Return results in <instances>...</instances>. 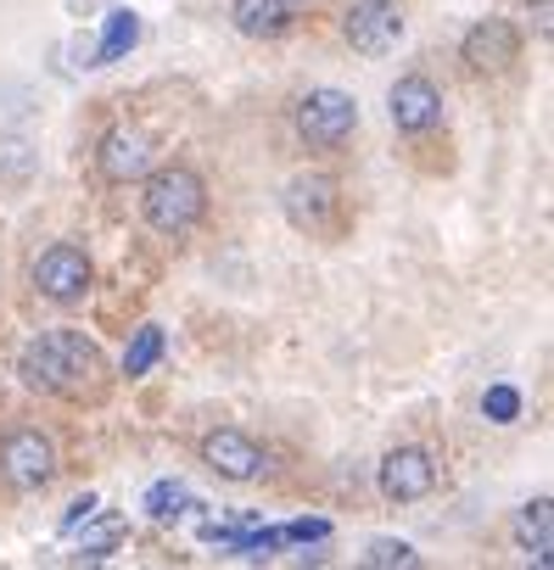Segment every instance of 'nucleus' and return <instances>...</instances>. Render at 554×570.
<instances>
[{"label":"nucleus","mask_w":554,"mask_h":570,"mask_svg":"<svg viewBox=\"0 0 554 570\" xmlns=\"http://www.w3.org/2000/svg\"><path fill=\"white\" fill-rule=\"evenodd\" d=\"M18 375L29 392L57 397V403H101L107 397V353L85 331H46L23 347Z\"/></svg>","instance_id":"obj_1"},{"label":"nucleus","mask_w":554,"mask_h":570,"mask_svg":"<svg viewBox=\"0 0 554 570\" xmlns=\"http://www.w3.org/2000/svg\"><path fill=\"white\" fill-rule=\"evenodd\" d=\"M207 213V179L185 163H168V168H146L140 174V218L157 229V235H191Z\"/></svg>","instance_id":"obj_2"},{"label":"nucleus","mask_w":554,"mask_h":570,"mask_svg":"<svg viewBox=\"0 0 554 570\" xmlns=\"http://www.w3.org/2000/svg\"><path fill=\"white\" fill-rule=\"evenodd\" d=\"M62 470V453L51 442V431L40 425H12V431H0V481H7L12 492H46Z\"/></svg>","instance_id":"obj_3"},{"label":"nucleus","mask_w":554,"mask_h":570,"mask_svg":"<svg viewBox=\"0 0 554 570\" xmlns=\"http://www.w3.org/2000/svg\"><path fill=\"white\" fill-rule=\"evenodd\" d=\"M292 129H298L303 146H314V151H337V146H348V140L359 135V101H353L348 90L320 85V90L298 96V107H292Z\"/></svg>","instance_id":"obj_4"},{"label":"nucleus","mask_w":554,"mask_h":570,"mask_svg":"<svg viewBox=\"0 0 554 570\" xmlns=\"http://www.w3.org/2000/svg\"><path fill=\"white\" fill-rule=\"evenodd\" d=\"M90 279H96V263H90V252L74 246V240L46 246V252L35 257V268H29V285H35L46 303H57V308L85 303V297H90Z\"/></svg>","instance_id":"obj_5"},{"label":"nucleus","mask_w":554,"mask_h":570,"mask_svg":"<svg viewBox=\"0 0 554 570\" xmlns=\"http://www.w3.org/2000/svg\"><path fill=\"white\" fill-rule=\"evenodd\" d=\"M281 207H286L292 229H303V235H314V240H331V235L342 229V185H337L331 174H298V179L286 185Z\"/></svg>","instance_id":"obj_6"},{"label":"nucleus","mask_w":554,"mask_h":570,"mask_svg":"<svg viewBox=\"0 0 554 570\" xmlns=\"http://www.w3.org/2000/svg\"><path fill=\"white\" fill-rule=\"evenodd\" d=\"M342 40L359 57H387L404 40V7L398 0H353L342 12Z\"/></svg>","instance_id":"obj_7"},{"label":"nucleus","mask_w":554,"mask_h":570,"mask_svg":"<svg viewBox=\"0 0 554 570\" xmlns=\"http://www.w3.org/2000/svg\"><path fill=\"white\" fill-rule=\"evenodd\" d=\"M459 62H465L476 79H498V73H509V68L521 62V29L504 23V18H482V23H470L465 40H459Z\"/></svg>","instance_id":"obj_8"},{"label":"nucleus","mask_w":554,"mask_h":570,"mask_svg":"<svg viewBox=\"0 0 554 570\" xmlns=\"http://www.w3.org/2000/svg\"><path fill=\"white\" fill-rule=\"evenodd\" d=\"M152 157H157L152 135L135 129V124H118V129H107L101 146H96V174H101L107 185H129V179H140V174L152 168Z\"/></svg>","instance_id":"obj_9"},{"label":"nucleus","mask_w":554,"mask_h":570,"mask_svg":"<svg viewBox=\"0 0 554 570\" xmlns=\"http://www.w3.org/2000/svg\"><path fill=\"white\" fill-rule=\"evenodd\" d=\"M202 464L213 475H224V481H257L263 464H269V453L257 448V436H246L235 425H218V431L202 436Z\"/></svg>","instance_id":"obj_10"},{"label":"nucleus","mask_w":554,"mask_h":570,"mask_svg":"<svg viewBox=\"0 0 554 570\" xmlns=\"http://www.w3.org/2000/svg\"><path fill=\"white\" fill-rule=\"evenodd\" d=\"M376 487L387 503H420L431 487H437V464L426 448H392L376 470Z\"/></svg>","instance_id":"obj_11"},{"label":"nucleus","mask_w":554,"mask_h":570,"mask_svg":"<svg viewBox=\"0 0 554 570\" xmlns=\"http://www.w3.org/2000/svg\"><path fill=\"white\" fill-rule=\"evenodd\" d=\"M387 112H392V129L398 135H431L443 124V96L426 73H404L387 96Z\"/></svg>","instance_id":"obj_12"},{"label":"nucleus","mask_w":554,"mask_h":570,"mask_svg":"<svg viewBox=\"0 0 554 570\" xmlns=\"http://www.w3.org/2000/svg\"><path fill=\"white\" fill-rule=\"evenodd\" d=\"M230 23L246 40H281L298 29V0H230Z\"/></svg>","instance_id":"obj_13"},{"label":"nucleus","mask_w":554,"mask_h":570,"mask_svg":"<svg viewBox=\"0 0 554 570\" xmlns=\"http://www.w3.org/2000/svg\"><path fill=\"white\" fill-rule=\"evenodd\" d=\"M554 503L548 498H532L521 514H515V542L537 559V564H548L554 559V537H548V525H554V514H548Z\"/></svg>","instance_id":"obj_14"},{"label":"nucleus","mask_w":554,"mask_h":570,"mask_svg":"<svg viewBox=\"0 0 554 570\" xmlns=\"http://www.w3.org/2000/svg\"><path fill=\"white\" fill-rule=\"evenodd\" d=\"M135 40H140V18H135V12H107V29H101V62L129 57Z\"/></svg>","instance_id":"obj_15"},{"label":"nucleus","mask_w":554,"mask_h":570,"mask_svg":"<svg viewBox=\"0 0 554 570\" xmlns=\"http://www.w3.org/2000/svg\"><path fill=\"white\" fill-rule=\"evenodd\" d=\"M157 358H163V331H157V325H140L135 342H129V353H124V375L140 381V375H152Z\"/></svg>","instance_id":"obj_16"},{"label":"nucleus","mask_w":554,"mask_h":570,"mask_svg":"<svg viewBox=\"0 0 554 570\" xmlns=\"http://www.w3.org/2000/svg\"><path fill=\"white\" fill-rule=\"evenodd\" d=\"M179 509H196V498L185 492V481H157V487L146 492V514H152V520H174Z\"/></svg>","instance_id":"obj_17"},{"label":"nucleus","mask_w":554,"mask_h":570,"mask_svg":"<svg viewBox=\"0 0 554 570\" xmlns=\"http://www.w3.org/2000/svg\"><path fill=\"white\" fill-rule=\"evenodd\" d=\"M365 564H370V570H392V564L409 570V564H420V553H415L409 542H398V537H376V542L365 548Z\"/></svg>","instance_id":"obj_18"},{"label":"nucleus","mask_w":554,"mask_h":570,"mask_svg":"<svg viewBox=\"0 0 554 570\" xmlns=\"http://www.w3.org/2000/svg\"><path fill=\"white\" fill-rule=\"evenodd\" d=\"M118 537H124V520H118V514H107L96 531H85V542H79V559H107Z\"/></svg>","instance_id":"obj_19"},{"label":"nucleus","mask_w":554,"mask_h":570,"mask_svg":"<svg viewBox=\"0 0 554 570\" xmlns=\"http://www.w3.org/2000/svg\"><path fill=\"white\" fill-rule=\"evenodd\" d=\"M482 414H487L493 425H509V420L521 414V392H515V386H493V392L482 397Z\"/></svg>","instance_id":"obj_20"},{"label":"nucleus","mask_w":554,"mask_h":570,"mask_svg":"<svg viewBox=\"0 0 554 570\" xmlns=\"http://www.w3.org/2000/svg\"><path fill=\"white\" fill-rule=\"evenodd\" d=\"M281 537H286V542H325V537H331V525H325V520H292Z\"/></svg>","instance_id":"obj_21"},{"label":"nucleus","mask_w":554,"mask_h":570,"mask_svg":"<svg viewBox=\"0 0 554 570\" xmlns=\"http://www.w3.org/2000/svg\"><path fill=\"white\" fill-rule=\"evenodd\" d=\"M96 509H101V503H96V498H90V492H85V498H79V503H74V509H68V514H62V531H68V537H74V531H79V525H90V520H96Z\"/></svg>","instance_id":"obj_22"},{"label":"nucleus","mask_w":554,"mask_h":570,"mask_svg":"<svg viewBox=\"0 0 554 570\" xmlns=\"http://www.w3.org/2000/svg\"><path fill=\"white\" fill-rule=\"evenodd\" d=\"M298 7H309V0H298Z\"/></svg>","instance_id":"obj_23"}]
</instances>
